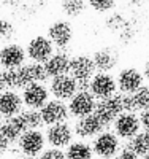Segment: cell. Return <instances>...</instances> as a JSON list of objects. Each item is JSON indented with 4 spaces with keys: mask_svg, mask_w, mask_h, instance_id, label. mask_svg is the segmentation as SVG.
I'll use <instances>...</instances> for the list:
<instances>
[{
    "mask_svg": "<svg viewBox=\"0 0 149 159\" xmlns=\"http://www.w3.org/2000/svg\"><path fill=\"white\" fill-rule=\"evenodd\" d=\"M67 159H92L94 157V150L92 145L86 142H72L65 151Z\"/></svg>",
    "mask_w": 149,
    "mask_h": 159,
    "instance_id": "obj_21",
    "label": "cell"
},
{
    "mask_svg": "<svg viewBox=\"0 0 149 159\" xmlns=\"http://www.w3.org/2000/svg\"><path fill=\"white\" fill-rule=\"evenodd\" d=\"M89 91L94 94L97 100L108 99L114 94H117V81L111 73L106 72H97L92 76L90 83H89Z\"/></svg>",
    "mask_w": 149,
    "mask_h": 159,
    "instance_id": "obj_5",
    "label": "cell"
},
{
    "mask_svg": "<svg viewBox=\"0 0 149 159\" xmlns=\"http://www.w3.org/2000/svg\"><path fill=\"white\" fill-rule=\"evenodd\" d=\"M122 107H124V111H129V113H137L140 110L135 94H122Z\"/></svg>",
    "mask_w": 149,
    "mask_h": 159,
    "instance_id": "obj_27",
    "label": "cell"
},
{
    "mask_svg": "<svg viewBox=\"0 0 149 159\" xmlns=\"http://www.w3.org/2000/svg\"><path fill=\"white\" fill-rule=\"evenodd\" d=\"M95 72H97V67H95V62H94L92 56L76 54L75 57H72L68 75H72L78 81V89L79 91L89 89V83H90L92 76L95 75Z\"/></svg>",
    "mask_w": 149,
    "mask_h": 159,
    "instance_id": "obj_2",
    "label": "cell"
},
{
    "mask_svg": "<svg viewBox=\"0 0 149 159\" xmlns=\"http://www.w3.org/2000/svg\"><path fill=\"white\" fill-rule=\"evenodd\" d=\"M140 121H141V127H144V130H149V108L141 111Z\"/></svg>",
    "mask_w": 149,
    "mask_h": 159,
    "instance_id": "obj_31",
    "label": "cell"
},
{
    "mask_svg": "<svg viewBox=\"0 0 149 159\" xmlns=\"http://www.w3.org/2000/svg\"><path fill=\"white\" fill-rule=\"evenodd\" d=\"M141 159H149V154H146V156H143Z\"/></svg>",
    "mask_w": 149,
    "mask_h": 159,
    "instance_id": "obj_35",
    "label": "cell"
},
{
    "mask_svg": "<svg viewBox=\"0 0 149 159\" xmlns=\"http://www.w3.org/2000/svg\"><path fill=\"white\" fill-rule=\"evenodd\" d=\"M97 107V99L94 94L86 89V91H78L76 94L70 99L68 102V111L73 118H84L87 115H92Z\"/></svg>",
    "mask_w": 149,
    "mask_h": 159,
    "instance_id": "obj_7",
    "label": "cell"
},
{
    "mask_svg": "<svg viewBox=\"0 0 149 159\" xmlns=\"http://www.w3.org/2000/svg\"><path fill=\"white\" fill-rule=\"evenodd\" d=\"M7 89V84H5V80H3V76H2V73H0V94Z\"/></svg>",
    "mask_w": 149,
    "mask_h": 159,
    "instance_id": "obj_34",
    "label": "cell"
},
{
    "mask_svg": "<svg viewBox=\"0 0 149 159\" xmlns=\"http://www.w3.org/2000/svg\"><path fill=\"white\" fill-rule=\"evenodd\" d=\"M27 57L25 49L18 43H8L0 49V67L3 69H18L24 65Z\"/></svg>",
    "mask_w": 149,
    "mask_h": 159,
    "instance_id": "obj_18",
    "label": "cell"
},
{
    "mask_svg": "<svg viewBox=\"0 0 149 159\" xmlns=\"http://www.w3.org/2000/svg\"><path fill=\"white\" fill-rule=\"evenodd\" d=\"M38 159H67L65 157V153L60 150V148H48V150H43V153L38 156Z\"/></svg>",
    "mask_w": 149,
    "mask_h": 159,
    "instance_id": "obj_29",
    "label": "cell"
},
{
    "mask_svg": "<svg viewBox=\"0 0 149 159\" xmlns=\"http://www.w3.org/2000/svg\"><path fill=\"white\" fill-rule=\"evenodd\" d=\"M25 52H27V57L32 62L45 64L54 54V45L48 37L37 35L29 42V45L25 48Z\"/></svg>",
    "mask_w": 149,
    "mask_h": 159,
    "instance_id": "obj_9",
    "label": "cell"
},
{
    "mask_svg": "<svg viewBox=\"0 0 149 159\" xmlns=\"http://www.w3.org/2000/svg\"><path fill=\"white\" fill-rule=\"evenodd\" d=\"M87 5L89 3L86 2V0H62L60 8H62V11L65 13L67 16L78 18V16H81L84 13Z\"/></svg>",
    "mask_w": 149,
    "mask_h": 159,
    "instance_id": "obj_24",
    "label": "cell"
},
{
    "mask_svg": "<svg viewBox=\"0 0 149 159\" xmlns=\"http://www.w3.org/2000/svg\"><path fill=\"white\" fill-rule=\"evenodd\" d=\"M143 75H144V80H147L149 83V61L144 64V69H143Z\"/></svg>",
    "mask_w": 149,
    "mask_h": 159,
    "instance_id": "obj_33",
    "label": "cell"
},
{
    "mask_svg": "<svg viewBox=\"0 0 149 159\" xmlns=\"http://www.w3.org/2000/svg\"><path fill=\"white\" fill-rule=\"evenodd\" d=\"M95 113L100 121L105 124V127H108L110 124H113L117 116L121 113H124V107H122V94H114L108 99H102L97 100V107H95Z\"/></svg>",
    "mask_w": 149,
    "mask_h": 159,
    "instance_id": "obj_4",
    "label": "cell"
},
{
    "mask_svg": "<svg viewBox=\"0 0 149 159\" xmlns=\"http://www.w3.org/2000/svg\"><path fill=\"white\" fill-rule=\"evenodd\" d=\"M40 113H42L43 124H46V126L67 123V119H68V116H70L68 105H67L64 100H59V99L48 100L43 107L40 108Z\"/></svg>",
    "mask_w": 149,
    "mask_h": 159,
    "instance_id": "obj_8",
    "label": "cell"
},
{
    "mask_svg": "<svg viewBox=\"0 0 149 159\" xmlns=\"http://www.w3.org/2000/svg\"><path fill=\"white\" fill-rule=\"evenodd\" d=\"M48 38L52 42L54 46H57L59 49L68 46L70 42L73 40V27L68 21H56L48 27Z\"/></svg>",
    "mask_w": 149,
    "mask_h": 159,
    "instance_id": "obj_15",
    "label": "cell"
},
{
    "mask_svg": "<svg viewBox=\"0 0 149 159\" xmlns=\"http://www.w3.org/2000/svg\"><path fill=\"white\" fill-rule=\"evenodd\" d=\"M5 80L7 89H24L27 84L32 83H43L48 76L46 69L43 64L38 62H30L24 64L18 69H3V72H0Z\"/></svg>",
    "mask_w": 149,
    "mask_h": 159,
    "instance_id": "obj_1",
    "label": "cell"
},
{
    "mask_svg": "<svg viewBox=\"0 0 149 159\" xmlns=\"http://www.w3.org/2000/svg\"><path fill=\"white\" fill-rule=\"evenodd\" d=\"M10 147V142L2 135V134H0V154H2V153H5L7 151V148Z\"/></svg>",
    "mask_w": 149,
    "mask_h": 159,
    "instance_id": "obj_32",
    "label": "cell"
},
{
    "mask_svg": "<svg viewBox=\"0 0 149 159\" xmlns=\"http://www.w3.org/2000/svg\"><path fill=\"white\" fill-rule=\"evenodd\" d=\"M111 159H140V156L135 153V151H132L129 147H124L122 150H121L114 157H111Z\"/></svg>",
    "mask_w": 149,
    "mask_h": 159,
    "instance_id": "obj_30",
    "label": "cell"
},
{
    "mask_svg": "<svg viewBox=\"0 0 149 159\" xmlns=\"http://www.w3.org/2000/svg\"><path fill=\"white\" fill-rule=\"evenodd\" d=\"M13 35H15V27H13V24L7 19H0V40H10Z\"/></svg>",
    "mask_w": 149,
    "mask_h": 159,
    "instance_id": "obj_28",
    "label": "cell"
},
{
    "mask_svg": "<svg viewBox=\"0 0 149 159\" xmlns=\"http://www.w3.org/2000/svg\"><path fill=\"white\" fill-rule=\"evenodd\" d=\"M87 3L97 13H110L116 7V0H87Z\"/></svg>",
    "mask_w": 149,
    "mask_h": 159,
    "instance_id": "obj_25",
    "label": "cell"
},
{
    "mask_svg": "<svg viewBox=\"0 0 149 159\" xmlns=\"http://www.w3.org/2000/svg\"><path fill=\"white\" fill-rule=\"evenodd\" d=\"M49 94H51L49 88H46L43 83H32L22 89L21 96H22L24 107L38 110L49 100Z\"/></svg>",
    "mask_w": 149,
    "mask_h": 159,
    "instance_id": "obj_13",
    "label": "cell"
},
{
    "mask_svg": "<svg viewBox=\"0 0 149 159\" xmlns=\"http://www.w3.org/2000/svg\"><path fill=\"white\" fill-rule=\"evenodd\" d=\"M24 102H22V96L18 94L13 89H5L0 94V116L10 119L15 118L22 111Z\"/></svg>",
    "mask_w": 149,
    "mask_h": 159,
    "instance_id": "obj_16",
    "label": "cell"
},
{
    "mask_svg": "<svg viewBox=\"0 0 149 159\" xmlns=\"http://www.w3.org/2000/svg\"><path fill=\"white\" fill-rule=\"evenodd\" d=\"M92 150L94 154L100 159H111L121 150V139L111 130H103L92 140Z\"/></svg>",
    "mask_w": 149,
    "mask_h": 159,
    "instance_id": "obj_3",
    "label": "cell"
},
{
    "mask_svg": "<svg viewBox=\"0 0 149 159\" xmlns=\"http://www.w3.org/2000/svg\"><path fill=\"white\" fill-rule=\"evenodd\" d=\"M70 61H72V57L67 54L65 51H57V52H54L43 65L46 69L48 76L54 78V76L67 75L70 72Z\"/></svg>",
    "mask_w": 149,
    "mask_h": 159,
    "instance_id": "obj_19",
    "label": "cell"
},
{
    "mask_svg": "<svg viewBox=\"0 0 149 159\" xmlns=\"http://www.w3.org/2000/svg\"><path fill=\"white\" fill-rule=\"evenodd\" d=\"M2 124H3V123H2V116H0V127H2Z\"/></svg>",
    "mask_w": 149,
    "mask_h": 159,
    "instance_id": "obj_36",
    "label": "cell"
},
{
    "mask_svg": "<svg viewBox=\"0 0 149 159\" xmlns=\"http://www.w3.org/2000/svg\"><path fill=\"white\" fill-rule=\"evenodd\" d=\"M19 118L25 127V130H32V129H38L40 126H43V119H42V113L38 110L29 108V110H22L19 113Z\"/></svg>",
    "mask_w": 149,
    "mask_h": 159,
    "instance_id": "obj_23",
    "label": "cell"
},
{
    "mask_svg": "<svg viewBox=\"0 0 149 159\" xmlns=\"http://www.w3.org/2000/svg\"><path fill=\"white\" fill-rule=\"evenodd\" d=\"M92 57H94V62H95L97 70L106 72V73H111V70L116 69V65L119 62L117 51L114 48H102L94 52Z\"/></svg>",
    "mask_w": 149,
    "mask_h": 159,
    "instance_id": "obj_20",
    "label": "cell"
},
{
    "mask_svg": "<svg viewBox=\"0 0 149 159\" xmlns=\"http://www.w3.org/2000/svg\"><path fill=\"white\" fill-rule=\"evenodd\" d=\"M125 147H129L132 151H135L141 157L149 154V130H140L133 139L129 140Z\"/></svg>",
    "mask_w": 149,
    "mask_h": 159,
    "instance_id": "obj_22",
    "label": "cell"
},
{
    "mask_svg": "<svg viewBox=\"0 0 149 159\" xmlns=\"http://www.w3.org/2000/svg\"><path fill=\"white\" fill-rule=\"evenodd\" d=\"M117 89L121 91V94H135L144 83V75L135 67H125L122 70H119L117 76Z\"/></svg>",
    "mask_w": 149,
    "mask_h": 159,
    "instance_id": "obj_11",
    "label": "cell"
},
{
    "mask_svg": "<svg viewBox=\"0 0 149 159\" xmlns=\"http://www.w3.org/2000/svg\"><path fill=\"white\" fill-rule=\"evenodd\" d=\"M78 91H79L78 89V81L68 73L51 78L49 92L54 96V99H59V100H64V102L70 100Z\"/></svg>",
    "mask_w": 149,
    "mask_h": 159,
    "instance_id": "obj_12",
    "label": "cell"
},
{
    "mask_svg": "<svg viewBox=\"0 0 149 159\" xmlns=\"http://www.w3.org/2000/svg\"><path fill=\"white\" fill-rule=\"evenodd\" d=\"M135 99H137L140 110H147L149 108V84H143L135 92Z\"/></svg>",
    "mask_w": 149,
    "mask_h": 159,
    "instance_id": "obj_26",
    "label": "cell"
},
{
    "mask_svg": "<svg viewBox=\"0 0 149 159\" xmlns=\"http://www.w3.org/2000/svg\"><path fill=\"white\" fill-rule=\"evenodd\" d=\"M75 130L72 129L70 124L67 123H59V124H52L46 129V142L51 145L52 148H67L68 145L73 142Z\"/></svg>",
    "mask_w": 149,
    "mask_h": 159,
    "instance_id": "obj_14",
    "label": "cell"
},
{
    "mask_svg": "<svg viewBox=\"0 0 149 159\" xmlns=\"http://www.w3.org/2000/svg\"><path fill=\"white\" fill-rule=\"evenodd\" d=\"M114 126V134L122 139V140H130L140 132L141 129V121L137 113H129L124 111L117 116V119L113 123Z\"/></svg>",
    "mask_w": 149,
    "mask_h": 159,
    "instance_id": "obj_10",
    "label": "cell"
},
{
    "mask_svg": "<svg viewBox=\"0 0 149 159\" xmlns=\"http://www.w3.org/2000/svg\"><path fill=\"white\" fill-rule=\"evenodd\" d=\"M16 143H18V148L21 150V153L24 156L37 157L45 150L46 137L38 129H32V130H25L24 134L18 139Z\"/></svg>",
    "mask_w": 149,
    "mask_h": 159,
    "instance_id": "obj_6",
    "label": "cell"
},
{
    "mask_svg": "<svg viewBox=\"0 0 149 159\" xmlns=\"http://www.w3.org/2000/svg\"><path fill=\"white\" fill-rule=\"evenodd\" d=\"M106 127L105 124L100 121V118L95 115V113H92V115H87L84 118H79L73 130H75V134L81 139H94V137H97L100 132H103Z\"/></svg>",
    "mask_w": 149,
    "mask_h": 159,
    "instance_id": "obj_17",
    "label": "cell"
}]
</instances>
